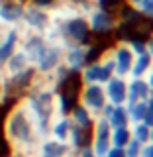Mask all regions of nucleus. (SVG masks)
<instances>
[{"instance_id":"ddd939ff","label":"nucleus","mask_w":153,"mask_h":157,"mask_svg":"<svg viewBox=\"0 0 153 157\" xmlns=\"http://www.w3.org/2000/svg\"><path fill=\"white\" fill-rule=\"evenodd\" d=\"M86 20H88V26H90V32H112L116 26V18L98 8H92L88 12Z\"/></svg>"},{"instance_id":"a211bd4d","label":"nucleus","mask_w":153,"mask_h":157,"mask_svg":"<svg viewBox=\"0 0 153 157\" xmlns=\"http://www.w3.org/2000/svg\"><path fill=\"white\" fill-rule=\"evenodd\" d=\"M69 120H71L73 124H77V126H92V124H94V120H92V112L88 110L86 106H82L81 102L71 108V112H69Z\"/></svg>"},{"instance_id":"c85d7f7f","label":"nucleus","mask_w":153,"mask_h":157,"mask_svg":"<svg viewBox=\"0 0 153 157\" xmlns=\"http://www.w3.org/2000/svg\"><path fill=\"white\" fill-rule=\"evenodd\" d=\"M69 4L75 6V8L85 10V12H90V10L94 8V0H69Z\"/></svg>"},{"instance_id":"9b49d317","label":"nucleus","mask_w":153,"mask_h":157,"mask_svg":"<svg viewBox=\"0 0 153 157\" xmlns=\"http://www.w3.org/2000/svg\"><path fill=\"white\" fill-rule=\"evenodd\" d=\"M92 140H94L92 126H77V124L71 122V132H69L67 144L71 145L73 149H81V147L92 145Z\"/></svg>"},{"instance_id":"6ab92c4d","label":"nucleus","mask_w":153,"mask_h":157,"mask_svg":"<svg viewBox=\"0 0 153 157\" xmlns=\"http://www.w3.org/2000/svg\"><path fill=\"white\" fill-rule=\"evenodd\" d=\"M153 65V57L149 53H140V55L134 57V65H132V77H143L145 73H149V69Z\"/></svg>"},{"instance_id":"0eeeda50","label":"nucleus","mask_w":153,"mask_h":157,"mask_svg":"<svg viewBox=\"0 0 153 157\" xmlns=\"http://www.w3.org/2000/svg\"><path fill=\"white\" fill-rule=\"evenodd\" d=\"M106 92H104V86L98 85V82H88V85L82 86L81 90V104L86 106L90 112H96L100 114L102 106L106 104Z\"/></svg>"},{"instance_id":"393cba45","label":"nucleus","mask_w":153,"mask_h":157,"mask_svg":"<svg viewBox=\"0 0 153 157\" xmlns=\"http://www.w3.org/2000/svg\"><path fill=\"white\" fill-rule=\"evenodd\" d=\"M132 137L137 140L140 144H149V126L143 122H136L134 130H132Z\"/></svg>"},{"instance_id":"58836bf2","label":"nucleus","mask_w":153,"mask_h":157,"mask_svg":"<svg viewBox=\"0 0 153 157\" xmlns=\"http://www.w3.org/2000/svg\"><path fill=\"white\" fill-rule=\"evenodd\" d=\"M128 2H130V4H134V6H136V4L140 2V0H128Z\"/></svg>"},{"instance_id":"1a4fd4ad","label":"nucleus","mask_w":153,"mask_h":157,"mask_svg":"<svg viewBox=\"0 0 153 157\" xmlns=\"http://www.w3.org/2000/svg\"><path fill=\"white\" fill-rule=\"evenodd\" d=\"M134 51L130 49V45L120 43L112 49V61H114V75L118 77H126L130 75L132 65H134Z\"/></svg>"},{"instance_id":"2eb2a0df","label":"nucleus","mask_w":153,"mask_h":157,"mask_svg":"<svg viewBox=\"0 0 153 157\" xmlns=\"http://www.w3.org/2000/svg\"><path fill=\"white\" fill-rule=\"evenodd\" d=\"M32 63H29V59H28V55L20 49V45H18V49L10 55L6 61H4V67H2V73L4 75H16V73H22L24 69H28Z\"/></svg>"},{"instance_id":"c9c22d12","label":"nucleus","mask_w":153,"mask_h":157,"mask_svg":"<svg viewBox=\"0 0 153 157\" xmlns=\"http://www.w3.org/2000/svg\"><path fill=\"white\" fill-rule=\"evenodd\" d=\"M145 45H147V53H149V55L153 57V36H151V37L145 41Z\"/></svg>"},{"instance_id":"423d86ee","label":"nucleus","mask_w":153,"mask_h":157,"mask_svg":"<svg viewBox=\"0 0 153 157\" xmlns=\"http://www.w3.org/2000/svg\"><path fill=\"white\" fill-rule=\"evenodd\" d=\"M81 77H82V82H85V85H88V82L104 85L108 78L114 77V61H112V59H106V61L85 65L81 69Z\"/></svg>"},{"instance_id":"bb28decb","label":"nucleus","mask_w":153,"mask_h":157,"mask_svg":"<svg viewBox=\"0 0 153 157\" xmlns=\"http://www.w3.org/2000/svg\"><path fill=\"white\" fill-rule=\"evenodd\" d=\"M141 147H143V144H140L137 140H134V137H132V140L126 144L124 151H126V155H128V157H140V153H141Z\"/></svg>"},{"instance_id":"473e14b6","label":"nucleus","mask_w":153,"mask_h":157,"mask_svg":"<svg viewBox=\"0 0 153 157\" xmlns=\"http://www.w3.org/2000/svg\"><path fill=\"white\" fill-rule=\"evenodd\" d=\"M75 155L77 157H96L92 145H86V147H81V149H75Z\"/></svg>"},{"instance_id":"b1692460","label":"nucleus","mask_w":153,"mask_h":157,"mask_svg":"<svg viewBox=\"0 0 153 157\" xmlns=\"http://www.w3.org/2000/svg\"><path fill=\"white\" fill-rule=\"evenodd\" d=\"M128 108V114H130V122H143L145 116V100H137L134 104H126Z\"/></svg>"},{"instance_id":"72a5a7b5","label":"nucleus","mask_w":153,"mask_h":157,"mask_svg":"<svg viewBox=\"0 0 153 157\" xmlns=\"http://www.w3.org/2000/svg\"><path fill=\"white\" fill-rule=\"evenodd\" d=\"M104 157H128V155H126L124 147H114V145H112L110 149H108V153H106Z\"/></svg>"},{"instance_id":"5701e85b","label":"nucleus","mask_w":153,"mask_h":157,"mask_svg":"<svg viewBox=\"0 0 153 157\" xmlns=\"http://www.w3.org/2000/svg\"><path fill=\"white\" fill-rule=\"evenodd\" d=\"M92 132H94V137L98 140H110V134H112V126L106 118H98V120L92 124Z\"/></svg>"},{"instance_id":"cd10ccee","label":"nucleus","mask_w":153,"mask_h":157,"mask_svg":"<svg viewBox=\"0 0 153 157\" xmlns=\"http://www.w3.org/2000/svg\"><path fill=\"white\" fill-rule=\"evenodd\" d=\"M143 124L153 128V96H149L145 100V116H143Z\"/></svg>"},{"instance_id":"4be33fe9","label":"nucleus","mask_w":153,"mask_h":157,"mask_svg":"<svg viewBox=\"0 0 153 157\" xmlns=\"http://www.w3.org/2000/svg\"><path fill=\"white\" fill-rule=\"evenodd\" d=\"M130 140H132V130L128 126H124V128H112L110 144L114 147H126V144Z\"/></svg>"},{"instance_id":"6e6552de","label":"nucleus","mask_w":153,"mask_h":157,"mask_svg":"<svg viewBox=\"0 0 153 157\" xmlns=\"http://www.w3.org/2000/svg\"><path fill=\"white\" fill-rule=\"evenodd\" d=\"M24 2L22 0H2L0 2V24L8 28H16L22 24Z\"/></svg>"},{"instance_id":"e433bc0d","label":"nucleus","mask_w":153,"mask_h":157,"mask_svg":"<svg viewBox=\"0 0 153 157\" xmlns=\"http://www.w3.org/2000/svg\"><path fill=\"white\" fill-rule=\"evenodd\" d=\"M147 85H149V96H153V71L149 73V78H147Z\"/></svg>"},{"instance_id":"dca6fc26","label":"nucleus","mask_w":153,"mask_h":157,"mask_svg":"<svg viewBox=\"0 0 153 157\" xmlns=\"http://www.w3.org/2000/svg\"><path fill=\"white\" fill-rule=\"evenodd\" d=\"M63 63L69 69H73V71H81L86 65L85 47L82 45H67V49L63 51Z\"/></svg>"},{"instance_id":"4468645a","label":"nucleus","mask_w":153,"mask_h":157,"mask_svg":"<svg viewBox=\"0 0 153 157\" xmlns=\"http://www.w3.org/2000/svg\"><path fill=\"white\" fill-rule=\"evenodd\" d=\"M149 98V85L143 77H134L128 82V98L126 104H134L137 100H147Z\"/></svg>"},{"instance_id":"a878e982","label":"nucleus","mask_w":153,"mask_h":157,"mask_svg":"<svg viewBox=\"0 0 153 157\" xmlns=\"http://www.w3.org/2000/svg\"><path fill=\"white\" fill-rule=\"evenodd\" d=\"M110 147H112L110 140H98V137H94V140H92V149H94L96 157H104V155L108 153V149H110Z\"/></svg>"},{"instance_id":"7c9ffc66","label":"nucleus","mask_w":153,"mask_h":157,"mask_svg":"<svg viewBox=\"0 0 153 157\" xmlns=\"http://www.w3.org/2000/svg\"><path fill=\"white\" fill-rule=\"evenodd\" d=\"M32 4L37 6V8H41V10H51L59 4V0H32Z\"/></svg>"},{"instance_id":"39448f33","label":"nucleus","mask_w":153,"mask_h":157,"mask_svg":"<svg viewBox=\"0 0 153 157\" xmlns=\"http://www.w3.org/2000/svg\"><path fill=\"white\" fill-rule=\"evenodd\" d=\"M22 24L26 26L29 32L36 33H45L49 26H51V16L47 10H41L33 4L24 6V16H22Z\"/></svg>"},{"instance_id":"f03ea898","label":"nucleus","mask_w":153,"mask_h":157,"mask_svg":"<svg viewBox=\"0 0 153 157\" xmlns=\"http://www.w3.org/2000/svg\"><path fill=\"white\" fill-rule=\"evenodd\" d=\"M85 86L81 77V71H73L69 69L67 75L59 78L57 82H53V92H55V102L59 116H69L71 108L81 102V90Z\"/></svg>"},{"instance_id":"aec40b11","label":"nucleus","mask_w":153,"mask_h":157,"mask_svg":"<svg viewBox=\"0 0 153 157\" xmlns=\"http://www.w3.org/2000/svg\"><path fill=\"white\" fill-rule=\"evenodd\" d=\"M108 122H110L112 128H124V126H130V114H128L126 104H118V106L112 108L110 116H108Z\"/></svg>"},{"instance_id":"2f4dec72","label":"nucleus","mask_w":153,"mask_h":157,"mask_svg":"<svg viewBox=\"0 0 153 157\" xmlns=\"http://www.w3.org/2000/svg\"><path fill=\"white\" fill-rule=\"evenodd\" d=\"M128 45H130V49L134 51V55H140V53H145L147 51L145 41H132V43H128Z\"/></svg>"},{"instance_id":"9d476101","label":"nucleus","mask_w":153,"mask_h":157,"mask_svg":"<svg viewBox=\"0 0 153 157\" xmlns=\"http://www.w3.org/2000/svg\"><path fill=\"white\" fill-rule=\"evenodd\" d=\"M104 92H106V100L110 104H126L128 98V82L124 81V77L114 75L112 78H108L104 82Z\"/></svg>"},{"instance_id":"7ed1b4c3","label":"nucleus","mask_w":153,"mask_h":157,"mask_svg":"<svg viewBox=\"0 0 153 157\" xmlns=\"http://www.w3.org/2000/svg\"><path fill=\"white\" fill-rule=\"evenodd\" d=\"M51 26L55 28L57 36L67 43V45H82L86 47L90 43V26H88V20L81 14L75 16H67V18H57L51 20Z\"/></svg>"},{"instance_id":"c756f323","label":"nucleus","mask_w":153,"mask_h":157,"mask_svg":"<svg viewBox=\"0 0 153 157\" xmlns=\"http://www.w3.org/2000/svg\"><path fill=\"white\" fill-rule=\"evenodd\" d=\"M137 10L141 14H145V16L153 18V0H140L137 2Z\"/></svg>"},{"instance_id":"f3484780","label":"nucleus","mask_w":153,"mask_h":157,"mask_svg":"<svg viewBox=\"0 0 153 157\" xmlns=\"http://www.w3.org/2000/svg\"><path fill=\"white\" fill-rule=\"evenodd\" d=\"M69 132H71V120L69 116H59L57 120H51L49 126V134L59 141H67L69 140Z\"/></svg>"},{"instance_id":"f257e3e1","label":"nucleus","mask_w":153,"mask_h":157,"mask_svg":"<svg viewBox=\"0 0 153 157\" xmlns=\"http://www.w3.org/2000/svg\"><path fill=\"white\" fill-rule=\"evenodd\" d=\"M2 136L10 144L12 151H22L26 155H32L33 151H37L39 137L36 134L32 116L22 104V100L6 110L2 120Z\"/></svg>"},{"instance_id":"f704fd0d","label":"nucleus","mask_w":153,"mask_h":157,"mask_svg":"<svg viewBox=\"0 0 153 157\" xmlns=\"http://www.w3.org/2000/svg\"><path fill=\"white\" fill-rule=\"evenodd\" d=\"M140 157H153V144H151V141H149V144H143Z\"/></svg>"},{"instance_id":"4c0bfd02","label":"nucleus","mask_w":153,"mask_h":157,"mask_svg":"<svg viewBox=\"0 0 153 157\" xmlns=\"http://www.w3.org/2000/svg\"><path fill=\"white\" fill-rule=\"evenodd\" d=\"M149 141L153 144V128H149Z\"/></svg>"},{"instance_id":"412c9836","label":"nucleus","mask_w":153,"mask_h":157,"mask_svg":"<svg viewBox=\"0 0 153 157\" xmlns=\"http://www.w3.org/2000/svg\"><path fill=\"white\" fill-rule=\"evenodd\" d=\"M124 4H128V0H94V8L102 10V12L110 14V16H118V12H120L122 8H124Z\"/></svg>"},{"instance_id":"f8f14e48","label":"nucleus","mask_w":153,"mask_h":157,"mask_svg":"<svg viewBox=\"0 0 153 157\" xmlns=\"http://www.w3.org/2000/svg\"><path fill=\"white\" fill-rule=\"evenodd\" d=\"M37 153L39 155H47V157H69L73 153V147L67 141H59V140H41V144L37 145Z\"/></svg>"},{"instance_id":"20e7f679","label":"nucleus","mask_w":153,"mask_h":157,"mask_svg":"<svg viewBox=\"0 0 153 157\" xmlns=\"http://www.w3.org/2000/svg\"><path fill=\"white\" fill-rule=\"evenodd\" d=\"M63 63V47L57 45V43H51L47 41L45 49L39 53V57L36 59L33 67H36L37 75H49V73L55 71L57 65Z\"/></svg>"}]
</instances>
